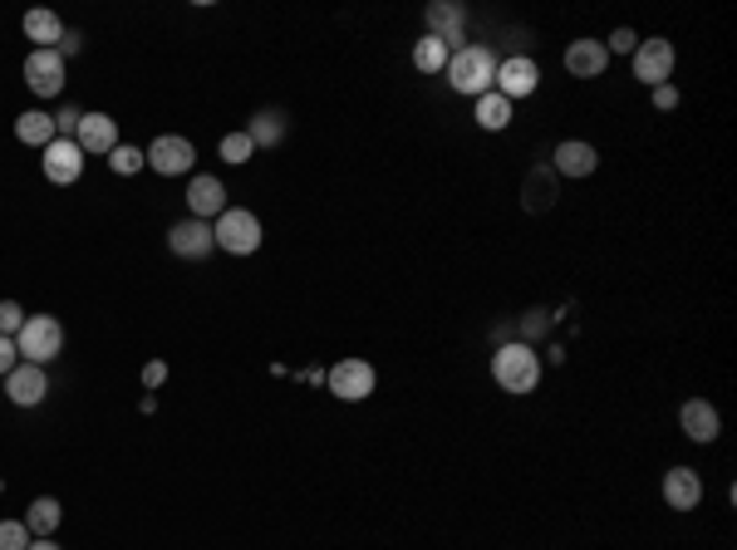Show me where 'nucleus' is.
<instances>
[{"instance_id":"f257e3e1","label":"nucleus","mask_w":737,"mask_h":550,"mask_svg":"<svg viewBox=\"0 0 737 550\" xmlns=\"http://www.w3.org/2000/svg\"><path fill=\"white\" fill-rule=\"evenodd\" d=\"M491 379H497L501 393L526 398V393H536V383H540V354L531 349L526 339L501 344V349L491 354Z\"/></svg>"},{"instance_id":"f03ea898","label":"nucleus","mask_w":737,"mask_h":550,"mask_svg":"<svg viewBox=\"0 0 737 550\" xmlns=\"http://www.w3.org/2000/svg\"><path fill=\"white\" fill-rule=\"evenodd\" d=\"M497 64L501 59L491 55L487 45H462V49H452L442 74H448V84L457 88V94L482 98V94H491V84H497Z\"/></svg>"},{"instance_id":"7ed1b4c3","label":"nucleus","mask_w":737,"mask_h":550,"mask_svg":"<svg viewBox=\"0 0 737 550\" xmlns=\"http://www.w3.org/2000/svg\"><path fill=\"white\" fill-rule=\"evenodd\" d=\"M15 349L25 363H39V369H45V363L59 359V349H64V324H59L55 314H25V324H20V334H15Z\"/></svg>"},{"instance_id":"20e7f679","label":"nucleus","mask_w":737,"mask_h":550,"mask_svg":"<svg viewBox=\"0 0 737 550\" xmlns=\"http://www.w3.org/2000/svg\"><path fill=\"white\" fill-rule=\"evenodd\" d=\"M212 236H216V251L255 255L261 251V216L246 212V206H226V212L212 222Z\"/></svg>"},{"instance_id":"39448f33","label":"nucleus","mask_w":737,"mask_h":550,"mask_svg":"<svg viewBox=\"0 0 737 550\" xmlns=\"http://www.w3.org/2000/svg\"><path fill=\"white\" fill-rule=\"evenodd\" d=\"M629 59H634V79H639V84H649V88L674 84V64H678L674 39H664V35L639 39V49Z\"/></svg>"},{"instance_id":"423d86ee","label":"nucleus","mask_w":737,"mask_h":550,"mask_svg":"<svg viewBox=\"0 0 737 550\" xmlns=\"http://www.w3.org/2000/svg\"><path fill=\"white\" fill-rule=\"evenodd\" d=\"M324 383H330V393L340 403H364L373 393V383H379V373H373L369 359H340L324 373Z\"/></svg>"},{"instance_id":"0eeeda50","label":"nucleus","mask_w":737,"mask_h":550,"mask_svg":"<svg viewBox=\"0 0 737 550\" xmlns=\"http://www.w3.org/2000/svg\"><path fill=\"white\" fill-rule=\"evenodd\" d=\"M147 167H153L157 177H187L197 167V147L187 143L182 133H163L147 147Z\"/></svg>"},{"instance_id":"6e6552de","label":"nucleus","mask_w":737,"mask_h":550,"mask_svg":"<svg viewBox=\"0 0 737 550\" xmlns=\"http://www.w3.org/2000/svg\"><path fill=\"white\" fill-rule=\"evenodd\" d=\"M25 84H29V94H39V98L64 94V59H59V49H29Z\"/></svg>"},{"instance_id":"1a4fd4ad","label":"nucleus","mask_w":737,"mask_h":550,"mask_svg":"<svg viewBox=\"0 0 737 550\" xmlns=\"http://www.w3.org/2000/svg\"><path fill=\"white\" fill-rule=\"evenodd\" d=\"M536 84H540V64L531 55H511V59H501L497 64V94L501 98H511V104H516V98H531L536 94Z\"/></svg>"},{"instance_id":"9d476101","label":"nucleus","mask_w":737,"mask_h":550,"mask_svg":"<svg viewBox=\"0 0 737 550\" xmlns=\"http://www.w3.org/2000/svg\"><path fill=\"white\" fill-rule=\"evenodd\" d=\"M39 167H45V177L55 187H69V182H79V177H84V153H79L74 138H55V143L39 153Z\"/></svg>"},{"instance_id":"9b49d317","label":"nucleus","mask_w":737,"mask_h":550,"mask_svg":"<svg viewBox=\"0 0 737 550\" xmlns=\"http://www.w3.org/2000/svg\"><path fill=\"white\" fill-rule=\"evenodd\" d=\"M167 246H173V255H182V261H206V255L216 251L212 222H197V216H187V222H177L173 231H167Z\"/></svg>"},{"instance_id":"f8f14e48","label":"nucleus","mask_w":737,"mask_h":550,"mask_svg":"<svg viewBox=\"0 0 737 550\" xmlns=\"http://www.w3.org/2000/svg\"><path fill=\"white\" fill-rule=\"evenodd\" d=\"M45 393H49V379H45V369H39V363L20 359L15 369L5 373V398L15 403V408H35V403H45Z\"/></svg>"},{"instance_id":"ddd939ff","label":"nucleus","mask_w":737,"mask_h":550,"mask_svg":"<svg viewBox=\"0 0 737 550\" xmlns=\"http://www.w3.org/2000/svg\"><path fill=\"white\" fill-rule=\"evenodd\" d=\"M187 212H192L197 222H216V216L226 212V187H222V177L197 172L192 182H187Z\"/></svg>"},{"instance_id":"4468645a","label":"nucleus","mask_w":737,"mask_h":550,"mask_svg":"<svg viewBox=\"0 0 737 550\" xmlns=\"http://www.w3.org/2000/svg\"><path fill=\"white\" fill-rule=\"evenodd\" d=\"M423 20H428L432 39H442L448 49H462V39H467V10L462 5H452V0H432Z\"/></svg>"},{"instance_id":"2eb2a0df","label":"nucleus","mask_w":737,"mask_h":550,"mask_svg":"<svg viewBox=\"0 0 737 550\" xmlns=\"http://www.w3.org/2000/svg\"><path fill=\"white\" fill-rule=\"evenodd\" d=\"M678 428L688 432V442H717L723 418H717V408L708 398H688L683 408H678Z\"/></svg>"},{"instance_id":"dca6fc26","label":"nucleus","mask_w":737,"mask_h":550,"mask_svg":"<svg viewBox=\"0 0 737 550\" xmlns=\"http://www.w3.org/2000/svg\"><path fill=\"white\" fill-rule=\"evenodd\" d=\"M658 491H664L668 511H693L698 501H703V477H698L693 467H668Z\"/></svg>"},{"instance_id":"f3484780","label":"nucleus","mask_w":737,"mask_h":550,"mask_svg":"<svg viewBox=\"0 0 737 550\" xmlns=\"http://www.w3.org/2000/svg\"><path fill=\"white\" fill-rule=\"evenodd\" d=\"M550 167H556L560 177H590L599 167V153L585 138H566V143H556V153H550Z\"/></svg>"},{"instance_id":"a211bd4d","label":"nucleus","mask_w":737,"mask_h":550,"mask_svg":"<svg viewBox=\"0 0 737 550\" xmlns=\"http://www.w3.org/2000/svg\"><path fill=\"white\" fill-rule=\"evenodd\" d=\"M605 64H609L605 39H570L566 45V69L575 79H599L605 74Z\"/></svg>"},{"instance_id":"6ab92c4d","label":"nucleus","mask_w":737,"mask_h":550,"mask_svg":"<svg viewBox=\"0 0 737 550\" xmlns=\"http://www.w3.org/2000/svg\"><path fill=\"white\" fill-rule=\"evenodd\" d=\"M79 153H114L118 147V128L108 113H84L79 118V133H74Z\"/></svg>"},{"instance_id":"aec40b11","label":"nucleus","mask_w":737,"mask_h":550,"mask_svg":"<svg viewBox=\"0 0 737 550\" xmlns=\"http://www.w3.org/2000/svg\"><path fill=\"white\" fill-rule=\"evenodd\" d=\"M472 118H477V128H487V133H501V128H511V118H516V104L491 88V94L472 98Z\"/></svg>"},{"instance_id":"412c9836","label":"nucleus","mask_w":737,"mask_h":550,"mask_svg":"<svg viewBox=\"0 0 737 550\" xmlns=\"http://www.w3.org/2000/svg\"><path fill=\"white\" fill-rule=\"evenodd\" d=\"M15 138H20V143H29V147H39V153H45V147L49 143H55V118H49V113H39V108H29V113H20L15 118Z\"/></svg>"},{"instance_id":"4be33fe9","label":"nucleus","mask_w":737,"mask_h":550,"mask_svg":"<svg viewBox=\"0 0 737 550\" xmlns=\"http://www.w3.org/2000/svg\"><path fill=\"white\" fill-rule=\"evenodd\" d=\"M25 35L35 39V49H55L59 35H64V20H59L55 10H29V15H25Z\"/></svg>"},{"instance_id":"5701e85b","label":"nucleus","mask_w":737,"mask_h":550,"mask_svg":"<svg viewBox=\"0 0 737 550\" xmlns=\"http://www.w3.org/2000/svg\"><path fill=\"white\" fill-rule=\"evenodd\" d=\"M59 521H64V511H59L55 497H35V501H29V511H25L29 536H55Z\"/></svg>"},{"instance_id":"b1692460","label":"nucleus","mask_w":737,"mask_h":550,"mask_svg":"<svg viewBox=\"0 0 737 550\" xmlns=\"http://www.w3.org/2000/svg\"><path fill=\"white\" fill-rule=\"evenodd\" d=\"M448 59H452V49L442 45V39H432V35H423L418 45H413V69H418V74H442Z\"/></svg>"},{"instance_id":"393cba45","label":"nucleus","mask_w":737,"mask_h":550,"mask_svg":"<svg viewBox=\"0 0 737 550\" xmlns=\"http://www.w3.org/2000/svg\"><path fill=\"white\" fill-rule=\"evenodd\" d=\"M246 133H251V143H255V147H275V143L285 138V118L265 108V113H255V118H251V128H246Z\"/></svg>"},{"instance_id":"a878e982","label":"nucleus","mask_w":737,"mask_h":550,"mask_svg":"<svg viewBox=\"0 0 737 550\" xmlns=\"http://www.w3.org/2000/svg\"><path fill=\"white\" fill-rule=\"evenodd\" d=\"M108 167H114L118 177H133V172H143L147 167V153L143 147H133V143H118L114 153H108Z\"/></svg>"},{"instance_id":"bb28decb","label":"nucleus","mask_w":737,"mask_h":550,"mask_svg":"<svg viewBox=\"0 0 737 550\" xmlns=\"http://www.w3.org/2000/svg\"><path fill=\"white\" fill-rule=\"evenodd\" d=\"M255 157V143H251V133H226L222 138V163H231V167H241V163H251Z\"/></svg>"},{"instance_id":"cd10ccee","label":"nucleus","mask_w":737,"mask_h":550,"mask_svg":"<svg viewBox=\"0 0 737 550\" xmlns=\"http://www.w3.org/2000/svg\"><path fill=\"white\" fill-rule=\"evenodd\" d=\"M29 526L25 521H0V550H29Z\"/></svg>"},{"instance_id":"c85d7f7f","label":"nucleus","mask_w":737,"mask_h":550,"mask_svg":"<svg viewBox=\"0 0 737 550\" xmlns=\"http://www.w3.org/2000/svg\"><path fill=\"white\" fill-rule=\"evenodd\" d=\"M20 324H25V310H20L15 300H0V334H5V339H15Z\"/></svg>"},{"instance_id":"c756f323","label":"nucleus","mask_w":737,"mask_h":550,"mask_svg":"<svg viewBox=\"0 0 737 550\" xmlns=\"http://www.w3.org/2000/svg\"><path fill=\"white\" fill-rule=\"evenodd\" d=\"M605 49H609V55H634V49H639V35H634V29H615V35L605 39Z\"/></svg>"},{"instance_id":"7c9ffc66","label":"nucleus","mask_w":737,"mask_h":550,"mask_svg":"<svg viewBox=\"0 0 737 550\" xmlns=\"http://www.w3.org/2000/svg\"><path fill=\"white\" fill-rule=\"evenodd\" d=\"M649 94H654V108H658V113H674V108H678V88H674V84H658V88H649Z\"/></svg>"},{"instance_id":"2f4dec72","label":"nucleus","mask_w":737,"mask_h":550,"mask_svg":"<svg viewBox=\"0 0 737 550\" xmlns=\"http://www.w3.org/2000/svg\"><path fill=\"white\" fill-rule=\"evenodd\" d=\"M163 383H167V363H163V359H153V363L143 369V388H147V393H157Z\"/></svg>"},{"instance_id":"473e14b6","label":"nucleus","mask_w":737,"mask_h":550,"mask_svg":"<svg viewBox=\"0 0 737 550\" xmlns=\"http://www.w3.org/2000/svg\"><path fill=\"white\" fill-rule=\"evenodd\" d=\"M79 118H84L79 108H64V113H55V133H59V138H74V133H79Z\"/></svg>"},{"instance_id":"72a5a7b5","label":"nucleus","mask_w":737,"mask_h":550,"mask_svg":"<svg viewBox=\"0 0 737 550\" xmlns=\"http://www.w3.org/2000/svg\"><path fill=\"white\" fill-rule=\"evenodd\" d=\"M20 363V349H15V339H5V334H0V379H5L10 369H15Z\"/></svg>"},{"instance_id":"f704fd0d","label":"nucleus","mask_w":737,"mask_h":550,"mask_svg":"<svg viewBox=\"0 0 737 550\" xmlns=\"http://www.w3.org/2000/svg\"><path fill=\"white\" fill-rule=\"evenodd\" d=\"M59 59H69V55H79V49H84V35H79V29H64V35H59Z\"/></svg>"},{"instance_id":"c9c22d12","label":"nucleus","mask_w":737,"mask_h":550,"mask_svg":"<svg viewBox=\"0 0 737 550\" xmlns=\"http://www.w3.org/2000/svg\"><path fill=\"white\" fill-rule=\"evenodd\" d=\"M29 550H59V546L49 536H35V540H29Z\"/></svg>"},{"instance_id":"e433bc0d","label":"nucleus","mask_w":737,"mask_h":550,"mask_svg":"<svg viewBox=\"0 0 737 550\" xmlns=\"http://www.w3.org/2000/svg\"><path fill=\"white\" fill-rule=\"evenodd\" d=\"M0 491H5V481H0Z\"/></svg>"}]
</instances>
